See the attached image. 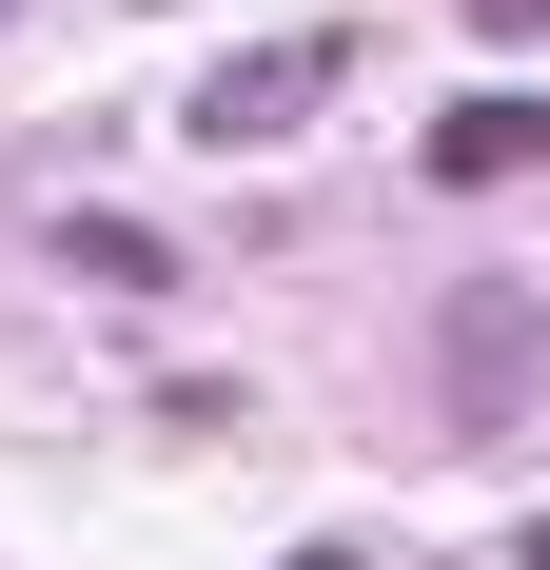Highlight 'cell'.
<instances>
[{"mask_svg": "<svg viewBox=\"0 0 550 570\" xmlns=\"http://www.w3.org/2000/svg\"><path fill=\"white\" fill-rule=\"evenodd\" d=\"M295 570H354V551H295Z\"/></svg>", "mask_w": 550, "mask_h": 570, "instance_id": "cell-6", "label": "cell"}, {"mask_svg": "<svg viewBox=\"0 0 550 570\" xmlns=\"http://www.w3.org/2000/svg\"><path fill=\"white\" fill-rule=\"evenodd\" d=\"M511 570H550V512H531V551H511Z\"/></svg>", "mask_w": 550, "mask_h": 570, "instance_id": "cell-5", "label": "cell"}, {"mask_svg": "<svg viewBox=\"0 0 550 570\" xmlns=\"http://www.w3.org/2000/svg\"><path fill=\"white\" fill-rule=\"evenodd\" d=\"M550 158V99H452L433 118V177H452V197H492V177H531Z\"/></svg>", "mask_w": 550, "mask_h": 570, "instance_id": "cell-3", "label": "cell"}, {"mask_svg": "<svg viewBox=\"0 0 550 570\" xmlns=\"http://www.w3.org/2000/svg\"><path fill=\"white\" fill-rule=\"evenodd\" d=\"M40 256H59L79 295H177V236H138V217H99V197H79V217H59Z\"/></svg>", "mask_w": 550, "mask_h": 570, "instance_id": "cell-4", "label": "cell"}, {"mask_svg": "<svg viewBox=\"0 0 550 570\" xmlns=\"http://www.w3.org/2000/svg\"><path fill=\"white\" fill-rule=\"evenodd\" d=\"M315 99H334V40H256V59H217V79H197V138H217V158H275Z\"/></svg>", "mask_w": 550, "mask_h": 570, "instance_id": "cell-2", "label": "cell"}, {"mask_svg": "<svg viewBox=\"0 0 550 570\" xmlns=\"http://www.w3.org/2000/svg\"><path fill=\"white\" fill-rule=\"evenodd\" d=\"M433 374H452V413H472V433H511V413L550 394V295H531V276H452Z\"/></svg>", "mask_w": 550, "mask_h": 570, "instance_id": "cell-1", "label": "cell"}]
</instances>
